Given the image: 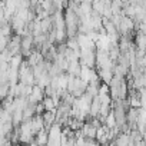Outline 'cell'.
<instances>
[{
	"label": "cell",
	"mask_w": 146,
	"mask_h": 146,
	"mask_svg": "<svg viewBox=\"0 0 146 146\" xmlns=\"http://www.w3.org/2000/svg\"><path fill=\"white\" fill-rule=\"evenodd\" d=\"M135 44H136V49L139 50H146V35L143 33H137L136 37H135Z\"/></svg>",
	"instance_id": "5"
},
{
	"label": "cell",
	"mask_w": 146,
	"mask_h": 146,
	"mask_svg": "<svg viewBox=\"0 0 146 146\" xmlns=\"http://www.w3.org/2000/svg\"><path fill=\"white\" fill-rule=\"evenodd\" d=\"M44 89L43 88H40V86H37V85H35L33 88H32V92H30V95H29V102L30 103H35V105H37V103H42V100L44 99Z\"/></svg>",
	"instance_id": "1"
},
{
	"label": "cell",
	"mask_w": 146,
	"mask_h": 146,
	"mask_svg": "<svg viewBox=\"0 0 146 146\" xmlns=\"http://www.w3.org/2000/svg\"><path fill=\"white\" fill-rule=\"evenodd\" d=\"M47 140H49V132L47 129H42L39 133H36L35 136V142L39 145V146H46L47 145Z\"/></svg>",
	"instance_id": "3"
},
{
	"label": "cell",
	"mask_w": 146,
	"mask_h": 146,
	"mask_svg": "<svg viewBox=\"0 0 146 146\" xmlns=\"http://www.w3.org/2000/svg\"><path fill=\"white\" fill-rule=\"evenodd\" d=\"M42 119H43V123H44V129H50L52 125L56 123V112H47L44 110L43 115H42Z\"/></svg>",
	"instance_id": "2"
},
{
	"label": "cell",
	"mask_w": 146,
	"mask_h": 146,
	"mask_svg": "<svg viewBox=\"0 0 146 146\" xmlns=\"http://www.w3.org/2000/svg\"><path fill=\"white\" fill-rule=\"evenodd\" d=\"M10 146H17V145H15V143H10Z\"/></svg>",
	"instance_id": "8"
},
{
	"label": "cell",
	"mask_w": 146,
	"mask_h": 146,
	"mask_svg": "<svg viewBox=\"0 0 146 146\" xmlns=\"http://www.w3.org/2000/svg\"><path fill=\"white\" fill-rule=\"evenodd\" d=\"M27 146H39V145H37L36 142H32V143H30V145H27Z\"/></svg>",
	"instance_id": "7"
},
{
	"label": "cell",
	"mask_w": 146,
	"mask_h": 146,
	"mask_svg": "<svg viewBox=\"0 0 146 146\" xmlns=\"http://www.w3.org/2000/svg\"><path fill=\"white\" fill-rule=\"evenodd\" d=\"M129 140H130L129 133H120V135L115 139V145H116V146H129Z\"/></svg>",
	"instance_id": "6"
},
{
	"label": "cell",
	"mask_w": 146,
	"mask_h": 146,
	"mask_svg": "<svg viewBox=\"0 0 146 146\" xmlns=\"http://www.w3.org/2000/svg\"><path fill=\"white\" fill-rule=\"evenodd\" d=\"M42 105H43L44 110H47V112H56V109H57L56 102L50 96H44V99L42 100Z\"/></svg>",
	"instance_id": "4"
}]
</instances>
